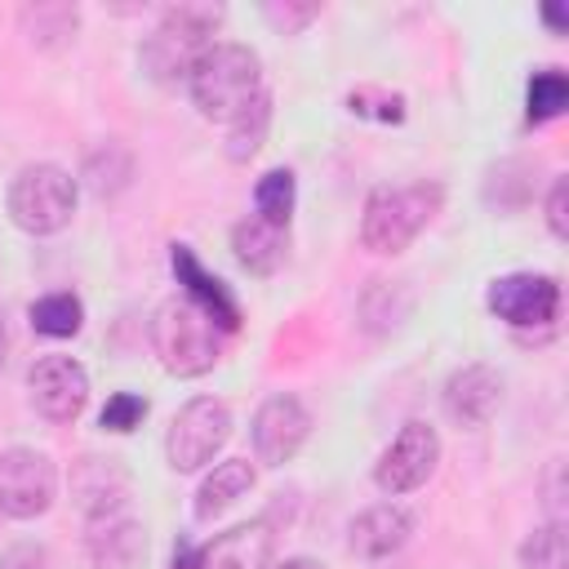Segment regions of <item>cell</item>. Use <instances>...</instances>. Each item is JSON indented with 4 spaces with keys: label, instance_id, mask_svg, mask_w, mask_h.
<instances>
[{
    "label": "cell",
    "instance_id": "9c48e42d",
    "mask_svg": "<svg viewBox=\"0 0 569 569\" xmlns=\"http://www.w3.org/2000/svg\"><path fill=\"white\" fill-rule=\"evenodd\" d=\"M436 462H440V436H436V427H427V422L413 418L382 449V458L373 467V480H378L382 493L396 498V493H409V489L427 485V476L436 471Z\"/></svg>",
    "mask_w": 569,
    "mask_h": 569
},
{
    "label": "cell",
    "instance_id": "2e32d148",
    "mask_svg": "<svg viewBox=\"0 0 569 569\" xmlns=\"http://www.w3.org/2000/svg\"><path fill=\"white\" fill-rule=\"evenodd\" d=\"M169 262H173V276H178V284H182V298H191V302L204 307L227 333H236V329H240V307H236V298L227 293V284H222L218 276H209V271L196 262V253H191L187 244H173Z\"/></svg>",
    "mask_w": 569,
    "mask_h": 569
},
{
    "label": "cell",
    "instance_id": "ba28073f",
    "mask_svg": "<svg viewBox=\"0 0 569 569\" xmlns=\"http://www.w3.org/2000/svg\"><path fill=\"white\" fill-rule=\"evenodd\" d=\"M485 302L511 329H547L560 316V284L542 271H511L489 284Z\"/></svg>",
    "mask_w": 569,
    "mask_h": 569
},
{
    "label": "cell",
    "instance_id": "4316f807",
    "mask_svg": "<svg viewBox=\"0 0 569 569\" xmlns=\"http://www.w3.org/2000/svg\"><path fill=\"white\" fill-rule=\"evenodd\" d=\"M547 227H551L556 240L569 236V182L565 178H556L551 191H547Z\"/></svg>",
    "mask_w": 569,
    "mask_h": 569
},
{
    "label": "cell",
    "instance_id": "7a4b0ae2",
    "mask_svg": "<svg viewBox=\"0 0 569 569\" xmlns=\"http://www.w3.org/2000/svg\"><path fill=\"white\" fill-rule=\"evenodd\" d=\"M222 338H227V329L191 298H169L151 316V347H156L160 365L178 378L209 373L222 356Z\"/></svg>",
    "mask_w": 569,
    "mask_h": 569
},
{
    "label": "cell",
    "instance_id": "d6986e66",
    "mask_svg": "<svg viewBox=\"0 0 569 569\" xmlns=\"http://www.w3.org/2000/svg\"><path fill=\"white\" fill-rule=\"evenodd\" d=\"M253 489V462L249 458H227V462H218L209 476H204V485H200V493H196V516L200 520H213L218 511H227L236 498H244Z\"/></svg>",
    "mask_w": 569,
    "mask_h": 569
},
{
    "label": "cell",
    "instance_id": "cb8c5ba5",
    "mask_svg": "<svg viewBox=\"0 0 569 569\" xmlns=\"http://www.w3.org/2000/svg\"><path fill=\"white\" fill-rule=\"evenodd\" d=\"M253 209H258L262 222L284 227L289 213H293V173L289 169H267L253 187Z\"/></svg>",
    "mask_w": 569,
    "mask_h": 569
},
{
    "label": "cell",
    "instance_id": "6da1fadb",
    "mask_svg": "<svg viewBox=\"0 0 569 569\" xmlns=\"http://www.w3.org/2000/svg\"><path fill=\"white\" fill-rule=\"evenodd\" d=\"M187 89H191V102L200 107L204 120H222L231 124L253 98H262V62L249 44H236V40H218L209 44L191 76H187Z\"/></svg>",
    "mask_w": 569,
    "mask_h": 569
},
{
    "label": "cell",
    "instance_id": "7c38bea8",
    "mask_svg": "<svg viewBox=\"0 0 569 569\" xmlns=\"http://www.w3.org/2000/svg\"><path fill=\"white\" fill-rule=\"evenodd\" d=\"M502 405V378L489 365H462L445 382V409L458 427H485Z\"/></svg>",
    "mask_w": 569,
    "mask_h": 569
},
{
    "label": "cell",
    "instance_id": "603a6c76",
    "mask_svg": "<svg viewBox=\"0 0 569 569\" xmlns=\"http://www.w3.org/2000/svg\"><path fill=\"white\" fill-rule=\"evenodd\" d=\"M520 569H569V538H565V520H547L542 529H533L520 547Z\"/></svg>",
    "mask_w": 569,
    "mask_h": 569
},
{
    "label": "cell",
    "instance_id": "4dcf8cb0",
    "mask_svg": "<svg viewBox=\"0 0 569 569\" xmlns=\"http://www.w3.org/2000/svg\"><path fill=\"white\" fill-rule=\"evenodd\" d=\"M4 347H9V338H4V320H0V365H4Z\"/></svg>",
    "mask_w": 569,
    "mask_h": 569
},
{
    "label": "cell",
    "instance_id": "9a60e30c",
    "mask_svg": "<svg viewBox=\"0 0 569 569\" xmlns=\"http://www.w3.org/2000/svg\"><path fill=\"white\" fill-rule=\"evenodd\" d=\"M267 560H271V529H267V520L236 525V529L218 533L213 542H204L196 551V569H267Z\"/></svg>",
    "mask_w": 569,
    "mask_h": 569
},
{
    "label": "cell",
    "instance_id": "e0dca14e",
    "mask_svg": "<svg viewBox=\"0 0 569 569\" xmlns=\"http://www.w3.org/2000/svg\"><path fill=\"white\" fill-rule=\"evenodd\" d=\"M71 493L84 507V516L98 520L107 511H124L129 480H124V471H120L116 458H80L76 471H71Z\"/></svg>",
    "mask_w": 569,
    "mask_h": 569
},
{
    "label": "cell",
    "instance_id": "7402d4cb",
    "mask_svg": "<svg viewBox=\"0 0 569 569\" xmlns=\"http://www.w3.org/2000/svg\"><path fill=\"white\" fill-rule=\"evenodd\" d=\"M525 102H529V107H525L529 124H547V120H556V116L569 107V80H565V71H556V67L533 71V80H529V98H525Z\"/></svg>",
    "mask_w": 569,
    "mask_h": 569
},
{
    "label": "cell",
    "instance_id": "3957f363",
    "mask_svg": "<svg viewBox=\"0 0 569 569\" xmlns=\"http://www.w3.org/2000/svg\"><path fill=\"white\" fill-rule=\"evenodd\" d=\"M218 22H222V4H173V9H164L160 27L138 49L142 71L156 84H187L196 58L213 44L209 36L218 31Z\"/></svg>",
    "mask_w": 569,
    "mask_h": 569
},
{
    "label": "cell",
    "instance_id": "30bf717a",
    "mask_svg": "<svg viewBox=\"0 0 569 569\" xmlns=\"http://www.w3.org/2000/svg\"><path fill=\"white\" fill-rule=\"evenodd\" d=\"M27 391H31V405L49 418V422H76L84 400H89V373L71 360V356H40L27 373Z\"/></svg>",
    "mask_w": 569,
    "mask_h": 569
},
{
    "label": "cell",
    "instance_id": "d4e9b609",
    "mask_svg": "<svg viewBox=\"0 0 569 569\" xmlns=\"http://www.w3.org/2000/svg\"><path fill=\"white\" fill-rule=\"evenodd\" d=\"M142 418H147V400L133 396V391H116V396L102 405V418H98V422H102L107 431H120V436H124V431H133Z\"/></svg>",
    "mask_w": 569,
    "mask_h": 569
},
{
    "label": "cell",
    "instance_id": "52a82bcc",
    "mask_svg": "<svg viewBox=\"0 0 569 569\" xmlns=\"http://www.w3.org/2000/svg\"><path fill=\"white\" fill-rule=\"evenodd\" d=\"M53 489H58V476L40 449L18 445V449L0 453V511L4 516H13V520L44 516L53 502Z\"/></svg>",
    "mask_w": 569,
    "mask_h": 569
},
{
    "label": "cell",
    "instance_id": "484cf974",
    "mask_svg": "<svg viewBox=\"0 0 569 569\" xmlns=\"http://www.w3.org/2000/svg\"><path fill=\"white\" fill-rule=\"evenodd\" d=\"M316 13H320V4H276V0H271V4H262V18H267L271 27H280L284 36H289V31H298V27H307Z\"/></svg>",
    "mask_w": 569,
    "mask_h": 569
},
{
    "label": "cell",
    "instance_id": "1f68e13d",
    "mask_svg": "<svg viewBox=\"0 0 569 569\" xmlns=\"http://www.w3.org/2000/svg\"><path fill=\"white\" fill-rule=\"evenodd\" d=\"M0 520H4V511H0Z\"/></svg>",
    "mask_w": 569,
    "mask_h": 569
},
{
    "label": "cell",
    "instance_id": "ffe728a7",
    "mask_svg": "<svg viewBox=\"0 0 569 569\" xmlns=\"http://www.w3.org/2000/svg\"><path fill=\"white\" fill-rule=\"evenodd\" d=\"M84 325V307L76 293H44L31 302V329L44 338H76Z\"/></svg>",
    "mask_w": 569,
    "mask_h": 569
},
{
    "label": "cell",
    "instance_id": "83f0119b",
    "mask_svg": "<svg viewBox=\"0 0 569 569\" xmlns=\"http://www.w3.org/2000/svg\"><path fill=\"white\" fill-rule=\"evenodd\" d=\"M0 569H53V560H49L44 547H36V542H18V547H9V551L0 556Z\"/></svg>",
    "mask_w": 569,
    "mask_h": 569
},
{
    "label": "cell",
    "instance_id": "5bb4252c",
    "mask_svg": "<svg viewBox=\"0 0 569 569\" xmlns=\"http://www.w3.org/2000/svg\"><path fill=\"white\" fill-rule=\"evenodd\" d=\"M409 533H413L409 511H400L396 502H378V507H369V511H360L351 520L347 547L360 560H387V556H396L409 542Z\"/></svg>",
    "mask_w": 569,
    "mask_h": 569
},
{
    "label": "cell",
    "instance_id": "8992f818",
    "mask_svg": "<svg viewBox=\"0 0 569 569\" xmlns=\"http://www.w3.org/2000/svg\"><path fill=\"white\" fill-rule=\"evenodd\" d=\"M231 436V409L213 396H196L187 400L164 436V453L173 471H200L204 462H213V453L227 445Z\"/></svg>",
    "mask_w": 569,
    "mask_h": 569
},
{
    "label": "cell",
    "instance_id": "f1b7e54d",
    "mask_svg": "<svg viewBox=\"0 0 569 569\" xmlns=\"http://www.w3.org/2000/svg\"><path fill=\"white\" fill-rule=\"evenodd\" d=\"M542 18H547V22L556 27V31H565V27H569V18H565V13L556 9V4H547V9H542Z\"/></svg>",
    "mask_w": 569,
    "mask_h": 569
},
{
    "label": "cell",
    "instance_id": "5b68a950",
    "mask_svg": "<svg viewBox=\"0 0 569 569\" xmlns=\"http://www.w3.org/2000/svg\"><path fill=\"white\" fill-rule=\"evenodd\" d=\"M76 213V178L58 164H27L9 182V218L31 236H53Z\"/></svg>",
    "mask_w": 569,
    "mask_h": 569
},
{
    "label": "cell",
    "instance_id": "ac0fdd59",
    "mask_svg": "<svg viewBox=\"0 0 569 569\" xmlns=\"http://www.w3.org/2000/svg\"><path fill=\"white\" fill-rule=\"evenodd\" d=\"M231 249L249 276H271L284 262V227H271L258 213H249L231 227Z\"/></svg>",
    "mask_w": 569,
    "mask_h": 569
},
{
    "label": "cell",
    "instance_id": "44dd1931",
    "mask_svg": "<svg viewBox=\"0 0 569 569\" xmlns=\"http://www.w3.org/2000/svg\"><path fill=\"white\" fill-rule=\"evenodd\" d=\"M267 129H271V98L262 93V98H253V102L227 124V156H231L236 164H244V160L262 147Z\"/></svg>",
    "mask_w": 569,
    "mask_h": 569
},
{
    "label": "cell",
    "instance_id": "8fae6325",
    "mask_svg": "<svg viewBox=\"0 0 569 569\" xmlns=\"http://www.w3.org/2000/svg\"><path fill=\"white\" fill-rule=\"evenodd\" d=\"M307 436H311V413L298 396L280 391V396H267L258 405V413H253V453H258V462H267V467L289 462L302 449Z\"/></svg>",
    "mask_w": 569,
    "mask_h": 569
},
{
    "label": "cell",
    "instance_id": "f546056e",
    "mask_svg": "<svg viewBox=\"0 0 569 569\" xmlns=\"http://www.w3.org/2000/svg\"><path fill=\"white\" fill-rule=\"evenodd\" d=\"M280 569H325L320 560H307V556H293V560H284Z\"/></svg>",
    "mask_w": 569,
    "mask_h": 569
},
{
    "label": "cell",
    "instance_id": "4fadbf2b",
    "mask_svg": "<svg viewBox=\"0 0 569 569\" xmlns=\"http://www.w3.org/2000/svg\"><path fill=\"white\" fill-rule=\"evenodd\" d=\"M147 556V529L129 511H107L89 520V560L93 569H138Z\"/></svg>",
    "mask_w": 569,
    "mask_h": 569
},
{
    "label": "cell",
    "instance_id": "277c9868",
    "mask_svg": "<svg viewBox=\"0 0 569 569\" xmlns=\"http://www.w3.org/2000/svg\"><path fill=\"white\" fill-rule=\"evenodd\" d=\"M436 182H405V187H373L360 213V240L369 253H400L440 209Z\"/></svg>",
    "mask_w": 569,
    "mask_h": 569
}]
</instances>
